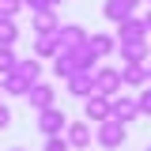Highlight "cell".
Wrapping results in <instances>:
<instances>
[{
    "instance_id": "obj_31",
    "label": "cell",
    "mask_w": 151,
    "mask_h": 151,
    "mask_svg": "<svg viewBox=\"0 0 151 151\" xmlns=\"http://www.w3.org/2000/svg\"><path fill=\"white\" fill-rule=\"evenodd\" d=\"M12 151H27V147H12Z\"/></svg>"
},
{
    "instance_id": "obj_7",
    "label": "cell",
    "mask_w": 151,
    "mask_h": 151,
    "mask_svg": "<svg viewBox=\"0 0 151 151\" xmlns=\"http://www.w3.org/2000/svg\"><path fill=\"white\" fill-rule=\"evenodd\" d=\"M27 102H30V110H45V106H57V91L53 83H45V79H38V83H30V91H27Z\"/></svg>"
},
{
    "instance_id": "obj_10",
    "label": "cell",
    "mask_w": 151,
    "mask_h": 151,
    "mask_svg": "<svg viewBox=\"0 0 151 151\" xmlns=\"http://www.w3.org/2000/svg\"><path fill=\"white\" fill-rule=\"evenodd\" d=\"M147 23L144 15H129L125 23H117V42H140V38H147Z\"/></svg>"
},
{
    "instance_id": "obj_8",
    "label": "cell",
    "mask_w": 151,
    "mask_h": 151,
    "mask_svg": "<svg viewBox=\"0 0 151 151\" xmlns=\"http://www.w3.org/2000/svg\"><path fill=\"white\" fill-rule=\"evenodd\" d=\"M87 45H91V53L98 60H106V57L117 53V34H106V30H91L87 34Z\"/></svg>"
},
{
    "instance_id": "obj_23",
    "label": "cell",
    "mask_w": 151,
    "mask_h": 151,
    "mask_svg": "<svg viewBox=\"0 0 151 151\" xmlns=\"http://www.w3.org/2000/svg\"><path fill=\"white\" fill-rule=\"evenodd\" d=\"M136 106H140V117H151V83H147V87H140Z\"/></svg>"
},
{
    "instance_id": "obj_25",
    "label": "cell",
    "mask_w": 151,
    "mask_h": 151,
    "mask_svg": "<svg viewBox=\"0 0 151 151\" xmlns=\"http://www.w3.org/2000/svg\"><path fill=\"white\" fill-rule=\"evenodd\" d=\"M42 151H72V147H68V140H64V132H60V136H45V147Z\"/></svg>"
},
{
    "instance_id": "obj_2",
    "label": "cell",
    "mask_w": 151,
    "mask_h": 151,
    "mask_svg": "<svg viewBox=\"0 0 151 151\" xmlns=\"http://www.w3.org/2000/svg\"><path fill=\"white\" fill-rule=\"evenodd\" d=\"M94 94H121V68H110V64H98L94 68Z\"/></svg>"
},
{
    "instance_id": "obj_4",
    "label": "cell",
    "mask_w": 151,
    "mask_h": 151,
    "mask_svg": "<svg viewBox=\"0 0 151 151\" xmlns=\"http://www.w3.org/2000/svg\"><path fill=\"white\" fill-rule=\"evenodd\" d=\"M117 53H121V64H147L151 60V42L140 38V42H117Z\"/></svg>"
},
{
    "instance_id": "obj_20",
    "label": "cell",
    "mask_w": 151,
    "mask_h": 151,
    "mask_svg": "<svg viewBox=\"0 0 151 151\" xmlns=\"http://www.w3.org/2000/svg\"><path fill=\"white\" fill-rule=\"evenodd\" d=\"M15 42H19V27H15V19L0 15V45H15Z\"/></svg>"
},
{
    "instance_id": "obj_32",
    "label": "cell",
    "mask_w": 151,
    "mask_h": 151,
    "mask_svg": "<svg viewBox=\"0 0 151 151\" xmlns=\"http://www.w3.org/2000/svg\"><path fill=\"white\" fill-rule=\"evenodd\" d=\"M147 151H151V144H147Z\"/></svg>"
},
{
    "instance_id": "obj_33",
    "label": "cell",
    "mask_w": 151,
    "mask_h": 151,
    "mask_svg": "<svg viewBox=\"0 0 151 151\" xmlns=\"http://www.w3.org/2000/svg\"><path fill=\"white\" fill-rule=\"evenodd\" d=\"M147 4H151V0H147Z\"/></svg>"
},
{
    "instance_id": "obj_1",
    "label": "cell",
    "mask_w": 151,
    "mask_h": 151,
    "mask_svg": "<svg viewBox=\"0 0 151 151\" xmlns=\"http://www.w3.org/2000/svg\"><path fill=\"white\" fill-rule=\"evenodd\" d=\"M125 140H129V125H121V121H113V117L98 121V129H94V144H98L102 151L125 147Z\"/></svg>"
},
{
    "instance_id": "obj_9",
    "label": "cell",
    "mask_w": 151,
    "mask_h": 151,
    "mask_svg": "<svg viewBox=\"0 0 151 151\" xmlns=\"http://www.w3.org/2000/svg\"><path fill=\"white\" fill-rule=\"evenodd\" d=\"M60 53L72 60L76 72H94V68H98V57L91 53V45H87V42H83V45H76V49H60Z\"/></svg>"
},
{
    "instance_id": "obj_6",
    "label": "cell",
    "mask_w": 151,
    "mask_h": 151,
    "mask_svg": "<svg viewBox=\"0 0 151 151\" xmlns=\"http://www.w3.org/2000/svg\"><path fill=\"white\" fill-rule=\"evenodd\" d=\"M64 140H68V147H72V151H87V147H91V140H94L91 121H68Z\"/></svg>"
},
{
    "instance_id": "obj_30",
    "label": "cell",
    "mask_w": 151,
    "mask_h": 151,
    "mask_svg": "<svg viewBox=\"0 0 151 151\" xmlns=\"http://www.w3.org/2000/svg\"><path fill=\"white\" fill-rule=\"evenodd\" d=\"M147 83H151V60H147Z\"/></svg>"
},
{
    "instance_id": "obj_5",
    "label": "cell",
    "mask_w": 151,
    "mask_h": 151,
    "mask_svg": "<svg viewBox=\"0 0 151 151\" xmlns=\"http://www.w3.org/2000/svg\"><path fill=\"white\" fill-rule=\"evenodd\" d=\"M110 117L113 121H121V125H129V121H136V117H140V106H136V98H132V94H113L110 98Z\"/></svg>"
},
{
    "instance_id": "obj_17",
    "label": "cell",
    "mask_w": 151,
    "mask_h": 151,
    "mask_svg": "<svg viewBox=\"0 0 151 151\" xmlns=\"http://www.w3.org/2000/svg\"><path fill=\"white\" fill-rule=\"evenodd\" d=\"M57 53H60L57 34H42V38H34V57H38V60H53Z\"/></svg>"
},
{
    "instance_id": "obj_24",
    "label": "cell",
    "mask_w": 151,
    "mask_h": 151,
    "mask_svg": "<svg viewBox=\"0 0 151 151\" xmlns=\"http://www.w3.org/2000/svg\"><path fill=\"white\" fill-rule=\"evenodd\" d=\"M57 4L60 0H23V8H30V12H57Z\"/></svg>"
},
{
    "instance_id": "obj_22",
    "label": "cell",
    "mask_w": 151,
    "mask_h": 151,
    "mask_svg": "<svg viewBox=\"0 0 151 151\" xmlns=\"http://www.w3.org/2000/svg\"><path fill=\"white\" fill-rule=\"evenodd\" d=\"M72 72H76V68H72V60H68L64 53H57V57H53V76L60 79V83H64V79H68Z\"/></svg>"
},
{
    "instance_id": "obj_19",
    "label": "cell",
    "mask_w": 151,
    "mask_h": 151,
    "mask_svg": "<svg viewBox=\"0 0 151 151\" xmlns=\"http://www.w3.org/2000/svg\"><path fill=\"white\" fill-rule=\"evenodd\" d=\"M15 72L23 76L27 83H38V79H42V60H38V57H19Z\"/></svg>"
},
{
    "instance_id": "obj_13",
    "label": "cell",
    "mask_w": 151,
    "mask_h": 151,
    "mask_svg": "<svg viewBox=\"0 0 151 151\" xmlns=\"http://www.w3.org/2000/svg\"><path fill=\"white\" fill-rule=\"evenodd\" d=\"M57 42H60V49H76V45L87 42V27H79V23H60Z\"/></svg>"
},
{
    "instance_id": "obj_28",
    "label": "cell",
    "mask_w": 151,
    "mask_h": 151,
    "mask_svg": "<svg viewBox=\"0 0 151 151\" xmlns=\"http://www.w3.org/2000/svg\"><path fill=\"white\" fill-rule=\"evenodd\" d=\"M125 4H129L132 12H136V8H140V4H147V0H125Z\"/></svg>"
},
{
    "instance_id": "obj_29",
    "label": "cell",
    "mask_w": 151,
    "mask_h": 151,
    "mask_svg": "<svg viewBox=\"0 0 151 151\" xmlns=\"http://www.w3.org/2000/svg\"><path fill=\"white\" fill-rule=\"evenodd\" d=\"M144 23H147V30H151V4H147V12H144Z\"/></svg>"
},
{
    "instance_id": "obj_12",
    "label": "cell",
    "mask_w": 151,
    "mask_h": 151,
    "mask_svg": "<svg viewBox=\"0 0 151 151\" xmlns=\"http://www.w3.org/2000/svg\"><path fill=\"white\" fill-rule=\"evenodd\" d=\"M110 117V98L106 94H91V98H83V121H106Z\"/></svg>"
},
{
    "instance_id": "obj_3",
    "label": "cell",
    "mask_w": 151,
    "mask_h": 151,
    "mask_svg": "<svg viewBox=\"0 0 151 151\" xmlns=\"http://www.w3.org/2000/svg\"><path fill=\"white\" fill-rule=\"evenodd\" d=\"M64 129H68V113L64 110H57V106L38 110V132H42V136H60Z\"/></svg>"
},
{
    "instance_id": "obj_27",
    "label": "cell",
    "mask_w": 151,
    "mask_h": 151,
    "mask_svg": "<svg viewBox=\"0 0 151 151\" xmlns=\"http://www.w3.org/2000/svg\"><path fill=\"white\" fill-rule=\"evenodd\" d=\"M8 125H12V110H8V106H4V102H0V132L8 129Z\"/></svg>"
},
{
    "instance_id": "obj_11",
    "label": "cell",
    "mask_w": 151,
    "mask_h": 151,
    "mask_svg": "<svg viewBox=\"0 0 151 151\" xmlns=\"http://www.w3.org/2000/svg\"><path fill=\"white\" fill-rule=\"evenodd\" d=\"M64 87H68V94H76V98H91L94 94V72H72L64 79Z\"/></svg>"
},
{
    "instance_id": "obj_18",
    "label": "cell",
    "mask_w": 151,
    "mask_h": 151,
    "mask_svg": "<svg viewBox=\"0 0 151 151\" xmlns=\"http://www.w3.org/2000/svg\"><path fill=\"white\" fill-rule=\"evenodd\" d=\"M102 15H106L113 27H117V23H125V19H129V15H136V12H132L125 0H106V4H102Z\"/></svg>"
},
{
    "instance_id": "obj_14",
    "label": "cell",
    "mask_w": 151,
    "mask_h": 151,
    "mask_svg": "<svg viewBox=\"0 0 151 151\" xmlns=\"http://www.w3.org/2000/svg\"><path fill=\"white\" fill-rule=\"evenodd\" d=\"M30 30H34V38H42V34H57V30H60V19H57V12H34V19H30Z\"/></svg>"
},
{
    "instance_id": "obj_21",
    "label": "cell",
    "mask_w": 151,
    "mask_h": 151,
    "mask_svg": "<svg viewBox=\"0 0 151 151\" xmlns=\"http://www.w3.org/2000/svg\"><path fill=\"white\" fill-rule=\"evenodd\" d=\"M15 64H19V57L12 45H0V76H8V72H15Z\"/></svg>"
},
{
    "instance_id": "obj_26",
    "label": "cell",
    "mask_w": 151,
    "mask_h": 151,
    "mask_svg": "<svg viewBox=\"0 0 151 151\" xmlns=\"http://www.w3.org/2000/svg\"><path fill=\"white\" fill-rule=\"evenodd\" d=\"M19 12H23V0H0V15H8V19H15Z\"/></svg>"
},
{
    "instance_id": "obj_16",
    "label": "cell",
    "mask_w": 151,
    "mask_h": 151,
    "mask_svg": "<svg viewBox=\"0 0 151 151\" xmlns=\"http://www.w3.org/2000/svg\"><path fill=\"white\" fill-rule=\"evenodd\" d=\"M0 91H4V94H15V98H27L30 83H27L19 72H8V76H0Z\"/></svg>"
},
{
    "instance_id": "obj_15",
    "label": "cell",
    "mask_w": 151,
    "mask_h": 151,
    "mask_svg": "<svg viewBox=\"0 0 151 151\" xmlns=\"http://www.w3.org/2000/svg\"><path fill=\"white\" fill-rule=\"evenodd\" d=\"M121 87H147V64H121Z\"/></svg>"
}]
</instances>
